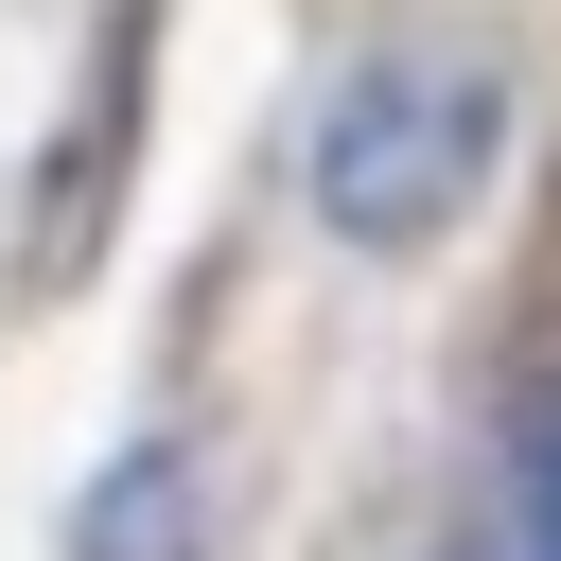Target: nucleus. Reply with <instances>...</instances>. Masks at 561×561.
Here are the masks:
<instances>
[{
  "mask_svg": "<svg viewBox=\"0 0 561 561\" xmlns=\"http://www.w3.org/2000/svg\"><path fill=\"white\" fill-rule=\"evenodd\" d=\"M491 561H561V403H543V438L508 456V526H491Z\"/></svg>",
  "mask_w": 561,
  "mask_h": 561,
  "instance_id": "f03ea898",
  "label": "nucleus"
},
{
  "mask_svg": "<svg viewBox=\"0 0 561 561\" xmlns=\"http://www.w3.org/2000/svg\"><path fill=\"white\" fill-rule=\"evenodd\" d=\"M491 140H508L491 53H456V35H386V53L333 70L298 175H316V210H333L351 245H438V228L491 193Z\"/></svg>",
  "mask_w": 561,
  "mask_h": 561,
  "instance_id": "f257e3e1",
  "label": "nucleus"
}]
</instances>
